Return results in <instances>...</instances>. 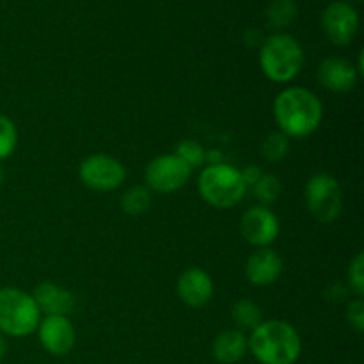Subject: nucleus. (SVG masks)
<instances>
[{
  "label": "nucleus",
  "instance_id": "nucleus-1",
  "mask_svg": "<svg viewBox=\"0 0 364 364\" xmlns=\"http://www.w3.org/2000/svg\"><path fill=\"white\" fill-rule=\"evenodd\" d=\"M274 119L288 139H304L322 124L323 105L309 89L288 87L274 100Z\"/></svg>",
  "mask_w": 364,
  "mask_h": 364
},
{
  "label": "nucleus",
  "instance_id": "nucleus-2",
  "mask_svg": "<svg viewBox=\"0 0 364 364\" xmlns=\"http://www.w3.org/2000/svg\"><path fill=\"white\" fill-rule=\"evenodd\" d=\"M247 340L249 350L262 364H295L301 358V334L284 320H263Z\"/></svg>",
  "mask_w": 364,
  "mask_h": 364
},
{
  "label": "nucleus",
  "instance_id": "nucleus-3",
  "mask_svg": "<svg viewBox=\"0 0 364 364\" xmlns=\"http://www.w3.org/2000/svg\"><path fill=\"white\" fill-rule=\"evenodd\" d=\"M304 64V50L290 34H274L259 48V68L269 80L288 84L294 80Z\"/></svg>",
  "mask_w": 364,
  "mask_h": 364
},
{
  "label": "nucleus",
  "instance_id": "nucleus-4",
  "mask_svg": "<svg viewBox=\"0 0 364 364\" xmlns=\"http://www.w3.org/2000/svg\"><path fill=\"white\" fill-rule=\"evenodd\" d=\"M198 188L203 201L215 208H233L247 192L240 171L224 162L205 167L199 174Z\"/></svg>",
  "mask_w": 364,
  "mask_h": 364
},
{
  "label": "nucleus",
  "instance_id": "nucleus-5",
  "mask_svg": "<svg viewBox=\"0 0 364 364\" xmlns=\"http://www.w3.org/2000/svg\"><path fill=\"white\" fill-rule=\"evenodd\" d=\"M41 311L34 297L20 288H0V334L23 338L36 333Z\"/></svg>",
  "mask_w": 364,
  "mask_h": 364
},
{
  "label": "nucleus",
  "instance_id": "nucleus-6",
  "mask_svg": "<svg viewBox=\"0 0 364 364\" xmlns=\"http://www.w3.org/2000/svg\"><path fill=\"white\" fill-rule=\"evenodd\" d=\"M306 205L309 213L323 224H331L341 215L343 210V191L334 176L326 173L309 178L304 188Z\"/></svg>",
  "mask_w": 364,
  "mask_h": 364
},
{
  "label": "nucleus",
  "instance_id": "nucleus-7",
  "mask_svg": "<svg viewBox=\"0 0 364 364\" xmlns=\"http://www.w3.org/2000/svg\"><path fill=\"white\" fill-rule=\"evenodd\" d=\"M192 176V169L178 159L174 153L171 155H159L146 166L144 180L146 187L159 194H171L188 183Z\"/></svg>",
  "mask_w": 364,
  "mask_h": 364
},
{
  "label": "nucleus",
  "instance_id": "nucleus-8",
  "mask_svg": "<svg viewBox=\"0 0 364 364\" xmlns=\"http://www.w3.org/2000/svg\"><path fill=\"white\" fill-rule=\"evenodd\" d=\"M78 176H80L82 183L92 191L110 192L123 185V181L127 180V169L114 156L98 153V155L87 156L80 164Z\"/></svg>",
  "mask_w": 364,
  "mask_h": 364
},
{
  "label": "nucleus",
  "instance_id": "nucleus-9",
  "mask_svg": "<svg viewBox=\"0 0 364 364\" xmlns=\"http://www.w3.org/2000/svg\"><path fill=\"white\" fill-rule=\"evenodd\" d=\"M322 28L334 45H350L359 31L358 11L347 2L329 4L322 14Z\"/></svg>",
  "mask_w": 364,
  "mask_h": 364
},
{
  "label": "nucleus",
  "instance_id": "nucleus-10",
  "mask_svg": "<svg viewBox=\"0 0 364 364\" xmlns=\"http://www.w3.org/2000/svg\"><path fill=\"white\" fill-rule=\"evenodd\" d=\"M240 231L245 242L255 247H270L279 235V219L267 206H252L240 220Z\"/></svg>",
  "mask_w": 364,
  "mask_h": 364
},
{
  "label": "nucleus",
  "instance_id": "nucleus-11",
  "mask_svg": "<svg viewBox=\"0 0 364 364\" xmlns=\"http://www.w3.org/2000/svg\"><path fill=\"white\" fill-rule=\"evenodd\" d=\"M36 331H38L41 347L55 358L70 354L71 348L75 347V341H77V333H75L73 323L68 316H45L43 320H39V326Z\"/></svg>",
  "mask_w": 364,
  "mask_h": 364
},
{
  "label": "nucleus",
  "instance_id": "nucleus-12",
  "mask_svg": "<svg viewBox=\"0 0 364 364\" xmlns=\"http://www.w3.org/2000/svg\"><path fill=\"white\" fill-rule=\"evenodd\" d=\"M283 274V259L274 249L262 247L249 256L245 263V277L252 287H270Z\"/></svg>",
  "mask_w": 364,
  "mask_h": 364
},
{
  "label": "nucleus",
  "instance_id": "nucleus-13",
  "mask_svg": "<svg viewBox=\"0 0 364 364\" xmlns=\"http://www.w3.org/2000/svg\"><path fill=\"white\" fill-rule=\"evenodd\" d=\"M178 297L191 308H203L213 297V281L208 272L203 269L192 267L187 269L176 283Z\"/></svg>",
  "mask_w": 364,
  "mask_h": 364
},
{
  "label": "nucleus",
  "instance_id": "nucleus-14",
  "mask_svg": "<svg viewBox=\"0 0 364 364\" xmlns=\"http://www.w3.org/2000/svg\"><path fill=\"white\" fill-rule=\"evenodd\" d=\"M359 73L348 60L329 57L318 66V82L333 92H348L358 84Z\"/></svg>",
  "mask_w": 364,
  "mask_h": 364
},
{
  "label": "nucleus",
  "instance_id": "nucleus-15",
  "mask_svg": "<svg viewBox=\"0 0 364 364\" xmlns=\"http://www.w3.org/2000/svg\"><path fill=\"white\" fill-rule=\"evenodd\" d=\"M31 295L34 297L39 311L45 313L46 316H68L75 308V295L66 288L50 283V281L38 284Z\"/></svg>",
  "mask_w": 364,
  "mask_h": 364
},
{
  "label": "nucleus",
  "instance_id": "nucleus-16",
  "mask_svg": "<svg viewBox=\"0 0 364 364\" xmlns=\"http://www.w3.org/2000/svg\"><path fill=\"white\" fill-rule=\"evenodd\" d=\"M249 352V340L242 331L226 329L219 333L213 340L212 354L217 363L235 364L245 358Z\"/></svg>",
  "mask_w": 364,
  "mask_h": 364
},
{
  "label": "nucleus",
  "instance_id": "nucleus-17",
  "mask_svg": "<svg viewBox=\"0 0 364 364\" xmlns=\"http://www.w3.org/2000/svg\"><path fill=\"white\" fill-rule=\"evenodd\" d=\"M231 318H233L235 326L238 327V331H255L259 323L263 322L262 309L256 302L249 301V299H242L237 304L233 306V313H231Z\"/></svg>",
  "mask_w": 364,
  "mask_h": 364
},
{
  "label": "nucleus",
  "instance_id": "nucleus-18",
  "mask_svg": "<svg viewBox=\"0 0 364 364\" xmlns=\"http://www.w3.org/2000/svg\"><path fill=\"white\" fill-rule=\"evenodd\" d=\"M151 191L146 185H137V187L128 188L121 198V208L127 215H142L151 208Z\"/></svg>",
  "mask_w": 364,
  "mask_h": 364
},
{
  "label": "nucleus",
  "instance_id": "nucleus-19",
  "mask_svg": "<svg viewBox=\"0 0 364 364\" xmlns=\"http://www.w3.org/2000/svg\"><path fill=\"white\" fill-rule=\"evenodd\" d=\"M297 18L295 0H272L267 9V20L274 28H287Z\"/></svg>",
  "mask_w": 364,
  "mask_h": 364
},
{
  "label": "nucleus",
  "instance_id": "nucleus-20",
  "mask_svg": "<svg viewBox=\"0 0 364 364\" xmlns=\"http://www.w3.org/2000/svg\"><path fill=\"white\" fill-rule=\"evenodd\" d=\"M174 155L180 160H183L191 169H198V167H201L203 164L206 162V159H208V153L205 151V148H203L199 142L192 141V139L181 141L180 144L176 146V149H174Z\"/></svg>",
  "mask_w": 364,
  "mask_h": 364
},
{
  "label": "nucleus",
  "instance_id": "nucleus-21",
  "mask_svg": "<svg viewBox=\"0 0 364 364\" xmlns=\"http://www.w3.org/2000/svg\"><path fill=\"white\" fill-rule=\"evenodd\" d=\"M290 151V139L281 132H272L269 137L263 141L262 153L269 162H279Z\"/></svg>",
  "mask_w": 364,
  "mask_h": 364
},
{
  "label": "nucleus",
  "instance_id": "nucleus-22",
  "mask_svg": "<svg viewBox=\"0 0 364 364\" xmlns=\"http://www.w3.org/2000/svg\"><path fill=\"white\" fill-rule=\"evenodd\" d=\"M252 192H255L256 199L262 201V206L270 205L281 194L279 178H276L274 174H262V178L252 185Z\"/></svg>",
  "mask_w": 364,
  "mask_h": 364
},
{
  "label": "nucleus",
  "instance_id": "nucleus-23",
  "mask_svg": "<svg viewBox=\"0 0 364 364\" xmlns=\"http://www.w3.org/2000/svg\"><path fill=\"white\" fill-rule=\"evenodd\" d=\"M18 144V130L13 119L0 114V160L9 159Z\"/></svg>",
  "mask_w": 364,
  "mask_h": 364
},
{
  "label": "nucleus",
  "instance_id": "nucleus-24",
  "mask_svg": "<svg viewBox=\"0 0 364 364\" xmlns=\"http://www.w3.org/2000/svg\"><path fill=\"white\" fill-rule=\"evenodd\" d=\"M348 287L354 291L355 297L364 295V256L358 255L348 267Z\"/></svg>",
  "mask_w": 364,
  "mask_h": 364
},
{
  "label": "nucleus",
  "instance_id": "nucleus-25",
  "mask_svg": "<svg viewBox=\"0 0 364 364\" xmlns=\"http://www.w3.org/2000/svg\"><path fill=\"white\" fill-rule=\"evenodd\" d=\"M347 318L348 323L355 329V333H363L364 331V302L363 299H355L348 304L347 308Z\"/></svg>",
  "mask_w": 364,
  "mask_h": 364
},
{
  "label": "nucleus",
  "instance_id": "nucleus-26",
  "mask_svg": "<svg viewBox=\"0 0 364 364\" xmlns=\"http://www.w3.org/2000/svg\"><path fill=\"white\" fill-rule=\"evenodd\" d=\"M240 174H242V180H244V183H245V187H251L252 188V185L256 183V181L259 180V178H262V171H259V167H256V166H251V167H245V171H240Z\"/></svg>",
  "mask_w": 364,
  "mask_h": 364
},
{
  "label": "nucleus",
  "instance_id": "nucleus-27",
  "mask_svg": "<svg viewBox=\"0 0 364 364\" xmlns=\"http://www.w3.org/2000/svg\"><path fill=\"white\" fill-rule=\"evenodd\" d=\"M6 352H7V341H6V338H4V334H0V361L4 359Z\"/></svg>",
  "mask_w": 364,
  "mask_h": 364
},
{
  "label": "nucleus",
  "instance_id": "nucleus-28",
  "mask_svg": "<svg viewBox=\"0 0 364 364\" xmlns=\"http://www.w3.org/2000/svg\"><path fill=\"white\" fill-rule=\"evenodd\" d=\"M2 181H4V171L2 167H0V185H2Z\"/></svg>",
  "mask_w": 364,
  "mask_h": 364
},
{
  "label": "nucleus",
  "instance_id": "nucleus-29",
  "mask_svg": "<svg viewBox=\"0 0 364 364\" xmlns=\"http://www.w3.org/2000/svg\"><path fill=\"white\" fill-rule=\"evenodd\" d=\"M355 2H361V0H355Z\"/></svg>",
  "mask_w": 364,
  "mask_h": 364
}]
</instances>
